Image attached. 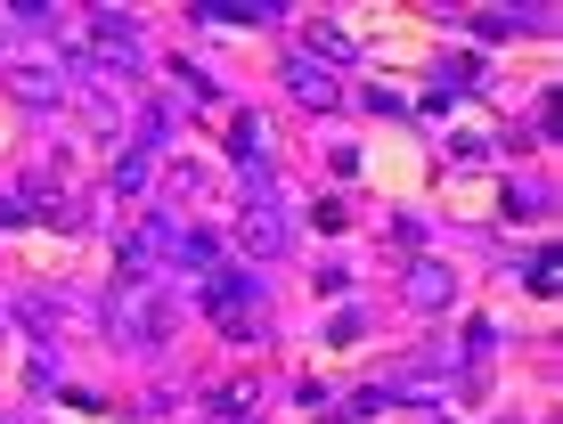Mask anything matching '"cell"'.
<instances>
[{
  "instance_id": "obj_1",
  "label": "cell",
  "mask_w": 563,
  "mask_h": 424,
  "mask_svg": "<svg viewBox=\"0 0 563 424\" xmlns=\"http://www.w3.org/2000/svg\"><path fill=\"white\" fill-rule=\"evenodd\" d=\"M0 90H9L16 107H66L74 99V57L49 42V33H9L0 42Z\"/></svg>"
},
{
  "instance_id": "obj_2",
  "label": "cell",
  "mask_w": 563,
  "mask_h": 424,
  "mask_svg": "<svg viewBox=\"0 0 563 424\" xmlns=\"http://www.w3.org/2000/svg\"><path fill=\"white\" fill-rule=\"evenodd\" d=\"M99 319L123 352H164L172 343V294H155V278H123V294H107Z\"/></svg>"
},
{
  "instance_id": "obj_3",
  "label": "cell",
  "mask_w": 563,
  "mask_h": 424,
  "mask_svg": "<svg viewBox=\"0 0 563 424\" xmlns=\"http://www.w3.org/2000/svg\"><path fill=\"white\" fill-rule=\"evenodd\" d=\"M197 311L221 326L229 343H262V326H269V319H262V286L245 278V269H212L205 294H197Z\"/></svg>"
},
{
  "instance_id": "obj_4",
  "label": "cell",
  "mask_w": 563,
  "mask_h": 424,
  "mask_svg": "<svg viewBox=\"0 0 563 424\" xmlns=\"http://www.w3.org/2000/svg\"><path fill=\"white\" fill-rule=\"evenodd\" d=\"M384 392H393V409H450L465 392V368H457V352H417Z\"/></svg>"
},
{
  "instance_id": "obj_5",
  "label": "cell",
  "mask_w": 563,
  "mask_h": 424,
  "mask_svg": "<svg viewBox=\"0 0 563 424\" xmlns=\"http://www.w3.org/2000/svg\"><path fill=\"white\" fill-rule=\"evenodd\" d=\"M90 66H114V74H140L147 66V42H140V16H123V9H99L90 16Z\"/></svg>"
},
{
  "instance_id": "obj_6",
  "label": "cell",
  "mask_w": 563,
  "mask_h": 424,
  "mask_svg": "<svg viewBox=\"0 0 563 424\" xmlns=\"http://www.w3.org/2000/svg\"><path fill=\"white\" fill-rule=\"evenodd\" d=\"M278 90L295 107H310V114H343L352 99H343V74H327V66H310V57H286L278 66Z\"/></svg>"
},
{
  "instance_id": "obj_7",
  "label": "cell",
  "mask_w": 563,
  "mask_h": 424,
  "mask_svg": "<svg viewBox=\"0 0 563 424\" xmlns=\"http://www.w3.org/2000/svg\"><path fill=\"white\" fill-rule=\"evenodd\" d=\"M229 164L245 171V188H254V197H269L278 164H269V131H262V114H238V123H229Z\"/></svg>"
},
{
  "instance_id": "obj_8",
  "label": "cell",
  "mask_w": 563,
  "mask_h": 424,
  "mask_svg": "<svg viewBox=\"0 0 563 424\" xmlns=\"http://www.w3.org/2000/svg\"><path fill=\"white\" fill-rule=\"evenodd\" d=\"M400 294H409V311L441 319V311L457 302V269H450V261H433V254H417V261H409V278H400Z\"/></svg>"
},
{
  "instance_id": "obj_9",
  "label": "cell",
  "mask_w": 563,
  "mask_h": 424,
  "mask_svg": "<svg viewBox=\"0 0 563 424\" xmlns=\"http://www.w3.org/2000/svg\"><path fill=\"white\" fill-rule=\"evenodd\" d=\"M238 245H245V254H262V261H278L286 245H295V228H286L278 197H254V204H245V221H238Z\"/></svg>"
},
{
  "instance_id": "obj_10",
  "label": "cell",
  "mask_w": 563,
  "mask_h": 424,
  "mask_svg": "<svg viewBox=\"0 0 563 424\" xmlns=\"http://www.w3.org/2000/svg\"><path fill=\"white\" fill-rule=\"evenodd\" d=\"M295 57H310V66H327V74H343V66H360V33H343V25H310V42L295 49Z\"/></svg>"
},
{
  "instance_id": "obj_11",
  "label": "cell",
  "mask_w": 563,
  "mask_h": 424,
  "mask_svg": "<svg viewBox=\"0 0 563 424\" xmlns=\"http://www.w3.org/2000/svg\"><path fill=\"white\" fill-rule=\"evenodd\" d=\"M107 188H114V197H147V188H155V147H147V140H131L123 156H114Z\"/></svg>"
},
{
  "instance_id": "obj_12",
  "label": "cell",
  "mask_w": 563,
  "mask_h": 424,
  "mask_svg": "<svg viewBox=\"0 0 563 424\" xmlns=\"http://www.w3.org/2000/svg\"><path fill=\"white\" fill-rule=\"evenodd\" d=\"M278 0H197V25H278Z\"/></svg>"
},
{
  "instance_id": "obj_13",
  "label": "cell",
  "mask_w": 563,
  "mask_h": 424,
  "mask_svg": "<svg viewBox=\"0 0 563 424\" xmlns=\"http://www.w3.org/2000/svg\"><path fill=\"white\" fill-rule=\"evenodd\" d=\"M212 254H221V245H212L205 228H180V245H172V261H180V269H212Z\"/></svg>"
},
{
  "instance_id": "obj_14",
  "label": "cell",
  "mask_w": 563,
  "mask_h": 424,
  "mask_svg": "<svg viewBox=\"0 0 563 424\" xmlns=\"http://www.w3.org/2000/svg\"><path fill=\"white\" fill-rule=\"evenodd\" d=\"M424 228H433L424 212H393V221H384V237H393L400 254H417V245H424Z\"/></svg>"
},
{
  "instance_id": "obj_15",
  "label": "cell",
  "mask_w": 563,
  "mask_h": 424,
  "mask_svg": "<svg viewBox=\"0 0 563 424\" xmlns=\"http://www.w3.org/2000/svg\"><path fill=\"white\" fill-rule=\"evenodd\" d=\"M172 74H180V90H188V99H197V107H212V99H221V82H212V74L197 66V57H180V66H172Z\"/></svg>"
},
{
  "instance_id": "obj_16",
  "label": "cell",
  "mask_w": 563,
  "mask_h": 424,
  "mask_svg": "<svg viewBox=\"0 0 563 424\" xmlns=\"http://www.w3.org/2000/svg\"><path fill=\"white\" fill-rule=\"evenodd\" d=\"M474 33H482V42H515L522 16H515V9H482V16H474Z\"/></svg>"
},
{
  "instance_id": "obj_17",
  "label": "cell",
  "mask_w": 563,
  "mask_h": 424,
  "mask_svg": "<svg viewBox=\"0 0 563 424\" xmlns=\"http://www.w3.org/2000/svg\"><path fill=\"white\" fill-rule=\"evenodd\" d=\"M384 409H393V392H384V383H367V392L343 400V416H384Z\"/></svg>"
},
{
  "instance_id": "obj_18",
  "label": "cell",
  "mask_w": 563,
  "mask_h": 424,
  "mask_svg": "<svg viewBox=\"0 0 563 424\" xmlns=\"http://www.w3.org/2000/svg\"><path fill=\"white\" fill-rule=\"evenodd\" d=\"M555 278H563V261H555V245H548V254H531V294H555Z\"/></svg>"
},
{
  "instance_id": "obj_19",
  "label": "cell",
  "mask_w": 563,
  "mask_h": 424,
  "mask_svg": "<svg viewBox=\"0 0 563 424\" xmlns=\"http://www.w3.org/2000/svg\"><path fill=\"white\" fill-rule=\"evenodd\" d=\"M319 294L343 302V294H352V269H343V261H319Z\"/></svg>"
},
{
  "instance_id": "obj_20",
  "label": "cell",
  "mask_w": 563,
  "mask_h": 424,
  "mask_svg": "<svg viewBox=\"0 0 563 424\" xmlns=\"http://www.w3.org/2000/svg\"><path fill=\"white\" fill-rule=\"evenodd\" d=\"M367 114H409V99H400V90L393 82H376V90H367V99H360Z\"/></svg>"
},
{
  "instance_id": "obj_21",
  "label": "cell",
  "mask_w": 563,
  "mask_h": 424,
  "mask_svg": "<svg viewBox=\"0 0 563 424\" xmlns=\"http://www.w3.org/2000/svg\"><path fill=\"white\" fill-rule=\"evenodd\" d=\"M450 156H465V164H482V156H490V140H482V131H457V140H450Z\"/></svg>"
}]
</instances>
